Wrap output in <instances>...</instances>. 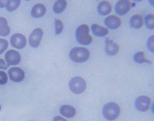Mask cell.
I'll use <instances>...</instances> for the list:
<instances>
[{
  "label": "cell",
  "instance_id": "6da1fadb",
  "mask_svg": "<svg viewBox=\"0 0 154 121\" xmlns=\"http://www.w3.org/2000/svg\"><path fill=\"white\" fill-rule=\"evenodd\" d=\"M89 50L84 47H74L69 51V57L71 60L75 63L85 62L90 57Z\"/></svg>",
  "mask_w": 154,
  "mask_h": 121
},
{
  "label": "cell",
  "instance_id": "7a4b0ae2",
  "mask_svg": "<svg viewBox=\"0 0 154 121\" xmlns=\"http://www.w3.org/2000/svg\"><path fill=\"white\" fill-rule=\"evenodd\" d=\"M120 113L119 106L114 102L107 103L102 109V115L107 121H114L119 117Z\"/></svg>",
  "mask_w": 154,
  "mask_h": 121
},
{
  "label": "cell",
  "instance_id": "3957f363",
  "mask_svg": "<svg viewBox=\"0 0 154 121\" xmlns=\"http://www.w3.org/2000/svg\"><path fill=\"white\" fill-rule=\"evenodd\" d=\"M75 37L77 42L82 45H89L92 42V37L89 34V27L84 24L77 27Z\"/></svg>",
  "mask_w": 154,
  "mask_h": 121
},
{
  "label": "cell",
  "instance_id": "277c9868",
  "mask_svg": "<svg viewBox=\"0 0 154 121\" xmlns=\"http://www.w3.org/2000/svg\"><path fill=\"white\" fill-rule=\"evenodd\" d=\"M69 86L72 93L75 95H80L83 93L86 89V82L81 77L75 76L70 79Z\"/></svg>",
  "mask_w": 154,
  "mask_h": 121
},
{
  "label": "cell",
  "instance_id": "5b68a950",
  "mask_svg": "<svg viewBox=\"0 0 154 121\" xmlns=\"http://www.w3.org/2000/svg\"><path fill=\"white\" fill-rule=\"evenodd\" d=\"M151 102V99L149 96L143 95L136 98L134 106L136 109L140 112H146L149 109Z\"/></svg>",
  "mask_w": 154,
  "mask_h": 121
},
{
  "label": "cell",
  "instance_id": "8992f818",
  "mask_svg": "<svg viewBox=\"0 0 154 121\" xmlns=\"http://www.w3.org/2000/svg\"><path fill=\"white\" fill-rule=\"evenodd\" d=\"M43 35V31L42 29L37 28L33 30L29 37V43L31 47L37 48L40 45Z\"/></svg>",
  "mask_w": 154,
  "mask_h": 121
},
{
  "label": "cell",
  "instance_id": "52a82bcc",
  "mask_svg": "<svg viewBox=\"0 0 154 121\" xmlns=\"http://www.w3.org/2000/svg\"><path fill=\"white\" fill-rule=\"evenodd\" d=\"M6 62L9 66L18 65L21 61V57L18 51L15 50H10L7 51L5 55Z\"/></svg>",
  "mask_w": 154,
  "mask_h": 121
},
{
  "label": "cell",
  "instance_id": "ba28073f",
  "mask_svg": "<svg viewBox=\"0 0 154 121\" xmlns=\"http://www.w3.org/2000/svg\"><path fill=\"white\" fill-rule=\"evenodd\" d=\"M11 45L14 48L22 49L25 47L27 44V39L23 34L16 33L13 35L10 39Z\"/></svg>",
  "mask_w": 154,
  "mask_h": 121
},
{
  "label": "cell",
  "instance_id": "9c48e42d",
  "mask_svg": "<svg viewBox=\"0 0 154 121\" xmlns=\"http://www.w3.org/2000/svg\"><path fill=\"white\" fill-rule=\"evenodd\" d=\"M10 78L14 82H20L24 80L25 73L22 69L19 67H12L8 71Z\"/></svg>",
  "mask_w": 154,
  "mask_h": 121
},
{
  "label": "cell",
  "instance_id": "30bf717a",
  "mask_svg": "<svg viewBox=\"0 0 154 121\" xmlns=\"http://www.w3.org/2000/svg\"><path fill=\"white\" fill-rule=\"evenodd\" d=\"M131 7V2L128 0H119L115 6V10L119 15H124L130 11Z\"/></svg>",
  "mask_w": 154,
  "mask_h": 121
},
{
  "label": "cell",
  "instance_id": "8fae6325",
  "mask_svg": "<svg viewBox=\"0 0 154 121\" xmlns=\"http://www.w3.org/2000/svg\"><path fill=\"white\" fill-rule=\"evenodd\" d=\"M104 23L111 29H116L119 28L122 24V20L116 15H111L106 17Z\"/></svg>",
  "mask_w": 154,
  "mask_h": 121
},
{
  "label": "cell",
  "instance_id": "7c38bea8",
  "mask_svg": "<svg viewBox=\"0 0 154 121\" xmlns=\"http://www.w3.org/2000/svg\"><path fill=\"white\" fill-rule=\"evenodd\" d=\"M105 51L109 56H114L117 54L119 50V45L111 39L105 40Z\"/></svg>",
  "mask_w": 154,
  "mask_h": 121
},
{
  "label": "cell",
  "instance_id": "4fadbf2b",
  "mask_svg": "<svg viewBox=\"0 0 154 121\" xmlns=\"http://www.w3.org/2000/svg\"><path fill=\"white\" fill-rule=\"evenodd\" d=\"M60 113L62 116L68 119H71L75 116L76 110L75 108L68 104H64L60 108Z\"/></svg>",
  "mask_w": 154,
  "mask_h": 121
},
{
  "label": "cell",
  "instance_id": "5bb4252c",
  "mask_svg": "<svg viewBox=\"0 0 154 121\" xmlns=\"http://www.w3.org/2000/svg\"><path fill=\"white\" fill-rule=\"evenodd\" d=\"M46 11V7L45 5L42 4H37L31 9V16L34 18H41L45 15Z\"/></svg>",
  "mask_w": 154,
  "mask_h": 121
},
{
  "label": "cell",
  "instance_id": "9a60e30c",
  "mask_svg": "<svg viewBox=\"0 0 154 121\" xmlns=\"http://www.w3.org/2000/svg\"><path fill=\"white\" fill-rule=\"evenodd\" d=\"M97 12L101 15H106L111 12L112 6L107 1H102L98 4L97 7Z\"/></svg>",
  "mask_w": 154,
  "mask_h": 121
},
{
  "label": "cell",
  "instance_id": "2e32d148",
  "mask_svg": "<svg viewBox=\"0 0 154 121\" xmlns=\"http://www.w3.org/2000/svg\"><path fill=\"white\" fill-rule=\"evenodd\" d=\"M91 29L94 35L98 37H102L106 36L108 33V30L105 27L99 25L98 24H93Z\"/></svg>",
  "mask_w": 154,
  "mask_h": 121
},
{
  "label": "cell",
  "instance_id": "e0dca14e",
  "mask_svg": "<svg viewBox=\"0 0 154 121\" xmlns=\"http://www.w3.org/2000/svg\"><path fill=\"white\" fill-rule=\"evenodd\" d=\"M130 25L135 29H139L143 25V19L139 14H135L131 16L130 20Z\"/></svg>",
  "mask_w": 154,
  "mask_h": 121
},
{
  "label": "cell",
  "instance_id": "ac0fdd59",
  "mask_svg": "<svg viewBox=\"0 0 154 121\" xmlns=\"http://www.w3.org/2000/svg\"><path fill=\"white\" fill-rule=\"evenodd\" d=\"M10 33V28L6 19L0 17V36H6Z\"/></svg>",
  "mask_w": 154,
  "mask_h": 121
},
{
  "label": "cell",
  "instance_id": "d6986e66",
  "mask_svg": "<svg viewBox=\"0 0 154 121\" xmlns=\"http://www.w3.org/2000/svg\"><path fill=\"white\" fill-rule=\"evenodd\" d=\"M67 2L66 0H59L54 3L53 10L56 13L59 14L63 12L66 8Z\"/></svg>",
  "mask_w": 154,
  "mask_h": 121
},
{
  "label": "cell",
  "instance_id": "ffe728a7",
  "mask_svg": "<svg viewBox=\"0 0 154 121\" xmlns=\"http://www.w3.org/2000/svg\"><path fill=\"white\" fill-rule=\"evenodd\" d=\"M20 3V0H8L7 1L6 9L9 12H13L18 8Z\"/></svg>",
  "mask_w": 154,
  "mask_h": 121
},
{
  "label": "cell",
  "instance_id": "44dd1931",
  "mask_svg": "<svg viewBox=\"0 0 154 121\" xmlns=\"http://www.w3.org/2000/svg\"><path fill=\"white\" fill-rule=\"evenodd\" d=\"M134 60L136 63L139 64H143L144 63H149L150 62L145 57V53L143 51H137L134 56Z\"/></svg>",
  "mask_w": 154,
  "mask_h": 121
},
{
  "label": "cell",
  "instance_id": "7402d4cb",
  "mask_svg": "<svg viewBox=\"0 0 154 121\" xmlns=\"http://www.w3.org/2000/svg\"><path fill=\"white\" fill-rule=\"evenodd\" d=\"M154 14H149L145 17V25L148 29H152L154 28Z\"/></svg>",
  "mask_w": 154,
  "mask_h": 121
},
{
  "label": "cell",
  "instance_id": "603a6c76",
  "mask_svg": "<svg viewBox=\"0 0 154 121\" xmlns=\"http://www.w3.org/2000/svg\"><path fill=\"white\" fill-rule=\"evenodd\" d=\"M54 26H55V32L56 34H60L62 33L63 29V22L62 20L59 19H54Z\"/></svg>",
  "mask_w": 154,
  "mask_h": 121
},
{
  "label": "cell",
  "instance_id": "cb8c5ba5",
  "mask_svg": "<svg viewBox=\"0 0 154 121\" xmlns=\"http://www.w3.org/2000/svg\"><path fill=\"white\" fill-rule=\"evenodd\" d=\"M8 45L7 40L0 38V54H2L7 49Z\"/></svg>",
  "mask_w": 154,
  "mask_h": 121
},
{
  "label": "cell",
  "instance_id": "d4e9b609",
  "mask_svg": "<svg viewBox=\"0 0 154 121\" xmlns=\"http://www.w3.org/2000/svg\"><path fill=\"white\" fill-rule=\"evenodd\" d=\"M8 81V75L3 71H0V85H5Z\"/></svg>",
  "mask_w": 154,
  "mask_h": 121
},
{
  "label": "cell",
  "instance_id": "484cf974",
  "mask_svg": "<svg viewBox=\"0 0 154 121\" xmlns=\"http://www.w3.org/2000/svg\"><path fill=\"white\" fill-rule=\"evenodd\" d=\"M147 47L150 51L154 52V34L149 37L147 41Z\"/></svg>",
  "mask_w": 154,
  "mask_h": 121
},
{
  "label": "cell",
  "instance_id": "4316f807",
  "mask_svg": "<svg viewBox=\"0 0 154 121\" xmlns=\"http://www.w3.org/2000/svg\"><path fill=\"white\" fill-rule=\"evenodd\" d=\"M9 67V66L3 59H0V70H7Z\"/></svg>",
  "mask_w": 154,
  "mask_h": 121
},
{
  "label": "cell",
  "instance_id": "83f0119b",
  "mask_svg": "<svg viewBox=\"0 0 154 121\" xmlns=\"http://www.w3.org/2000/svg\"><path fill=\"white\" fill-rule=\"evenodd\" d=\"M53 121H68L65 118L60 116H56L53 119Z\"/></svg>",
  "mask_w": 154,
  "mask_h": 121
},
{
  "label": "cell",
  "instance_id": "f1b7e54d",
  "mask_svg": "<svg viewBox=\"0 0 154 121\" xmlns=\"http://www.w3.org/2000/svg\"><path fill=\"white\" fill-rule=\"evenodd\" d=\"M6 1H0V8H4L6 6Z\"/></svg>",
  "mask_w": 154,
  "mask_h": 121
},
{
  "label": "cell",
  "instance_id": "f546056e",
  "mask_svg": "<svg viewBox=\"0 0 154 121\" xmlns=\"http://www.w3.org/2000/svg\"><path fill=\"white\" fill-rule=\"evenodd\" d=\"M1 109H2V107H1V106H0V111L1 110Z\"/></svg>",
  "mask_w": 154,
  "mask_h": 121
},
{
  "label": "cell",
  "instance_id": "4dcf8cb0",
  "mask_svg": "<svg viewBox=\"0 0 154 121\" xmlns=\"http://www.w3.org/2000/svg\"></svg>",
  "mask_w": 154,
  "mask_h": 121
}]
</instances>
